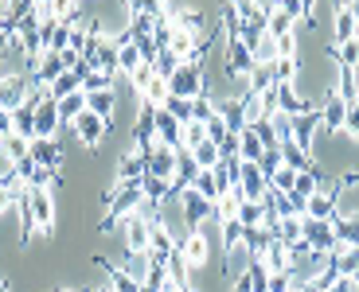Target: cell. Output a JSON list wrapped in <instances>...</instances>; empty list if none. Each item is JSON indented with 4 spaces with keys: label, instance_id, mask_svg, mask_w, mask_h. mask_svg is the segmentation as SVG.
Segmentation results:
<instances>
[{
    "label": "cell",
    "instance_id": "30",
    "mask_svg": "<svg viewBox=\"0 0 359 292\" xmlns=\"http://www.w3.org/2000/svg\"><path fill=\"white\" fill-rule=\"evenodd\" d=\"M273 74H278V86H293L297 74H301V59H278L273 62Z\"/></svg>",
    "mask_w": 359,
    "mask_h": 292
},
{
    "label": "cell",
    "instance_id": "21",
    "mask_svg": "<svg viewBox=\"0 0 359 292\" xmlns=\"http://www.w3.org/2000/svg\"><path fill=\"white\" fill-rule=\"evenodd\" d=\"M262 121H269L266 97H262V94H250V97L243 102V125H246V129H254V125H262Z\"/></svg>",
    "mask_w": 359,
    "mask_h": 292
},
{
    "label": "cell",
    "instance_id": "40",
    "mask_svg": "<svg viewBox=\"0 0 359 292\" xmlns=\"http://www.w3.org/2000/svg\"><path fill=\"white\" fill-rule=\"evenodd\" d=\"M141 288H144V292H164V288H168V273H164V261H156L153 273H149V281H144Z\"/></svg>",
    "mask_w": 359,
    "mask_h": 292
},
{
    "label": "cell",
    "instance_id": "50",
    "mask_svg": "<svg viewBox=\"0 0 359 292\" xmlns=\"http://www.w3.org/2000/svg\"><path fill=\"white\" fill-rule=\"evenodd\" d=\"M348 8H351V16H355V24H359V0H351Z\"/></svg>",
    "mask_w": 359,
    "mask_h": 292
},
{
    "label": "cell",
    "instance_id": "5",
    "mask_svg": "<svg viewBox=\"0 0 359 292\" xmlns=\"http://www.w3.org/2000/svg\"><path fill=\"white\" fill-rule=\"evenodd\" d=\"M32 94H36V78H32V74L0 82V109H4V113H16V109H24V102Z\"/></svg>",
    "mask_w": 359,
    "mask_h": 292
},
{
    "label": "cell",
    "instance_id": "45",
    "mask_svg": "<svg viewBox=\"0 0 359 292\" xmlns=\"http://www.w3.org/2000/svg\"><path fill=\"white\" fill-rule=\"evenodd\" d=\"M238 148H243V144H238V133H226V141L219 144V156H223V160H238Z\"/></svg>",
    "mask_w": 359,
    "mask_h": 292
},
{
    "label": "cell",
    "instance_id": "6",
    "mask_svg": "<svg viewBox=\"0 0 359 292\" xmlns=\"http://www.w3.org/2000/svg\"><path fill=\"white\" fill-rule=\"evenodd\" d=\"M149 234H153V222L137 218V214L121 218V246H126V253H149Z\"/></svg>",
    "mask_w": 359,
    "mask_h": 292
},
{
    "label": "cell",
    "instance_id": "38",
    "mask_svg": "<svg viewBox=\"0 0 359 292\" xmlns=\"http://www.w3.org/2000/svg\"><path fill=\"white\" fill-rule=\"evenodd\" d=\"M262 214H266V207H262V203H243V211H238L243 230H254V226H262Z\"/></svg>",
    "mask_w": 359,
    "mask_h": 292
},
{
    "label": "cell",
    "instance_id": "14",
    "mask_svg": "<svg viewBox=\"0 0 359 292\" xmlns=\"http://www.w3.org/2000/svg\"><path fill=\"white\" fill-rule=\"evenodd\" d=\"M153 265H156V257H153V253H121V261H117V269H121L126 277H133L137 284L149 281Z\"/></svg>",
    "mask_w": 359,
    "mask_h": 292
},
{
    "label": "cell",
    "instance_id": "1",
    "mask_svg": "<svg viewBox=\"0 0 359 292\" xmlns=\"http://www.w3.org/2000/svg\"><path fill=\"white\" fill-rule=\"evenodd\" d=\"M203 90H207V62H203V55L180 62V71L168 78V94L172 97H184V102H196Z\"/></svg>",
    "mask_w": 359,
    "mask_h": 292
},
{
    "label": "cell",
    "instance_id": "28",
    "mask_svg": "<svg viewBox=\"0 0 359 292\" xmlns=\"http://www.w3.org/2000/svg\"><path fill=\"white\" fill-rule=\"evenodd\" d=\"M191 156H196L199 172H211L215 164H223V156H219V144H211V141H203L196 152H191Z\"/></svg>",
    "mask_w": 359,
    "mask_h": 292
},
{
    "label": "cell",
    "instance_id": "35",
    "mask_svg": "<svg viewBox=\"0 0 359 292\" xmlns=\"http://www.w3.org/2000/svg\"><path fill=\"white\" fill-rule=\"evenodd\" d=\"M191 187H196V191L203 195L207 203H219V195H223V191H219V183H215V176H211V172H199V176H196V183H191Z\"/></svg>",
    "mask_w": 359,
    "mask_h": 292
},
{
    "label": "cell",
    "instance_id": "23",
    "mask_svg": "<svg viewBox=\"0 0 359 292\" xmlns=\"http://www.w3.org/2000/svg\"><path fill=\"white\" fill-rule=\"evenodd\" d=\"M238 144H243V148H238V160H250V164H258L262 152H266L254 129H243V133H238Z\"/></svg>",
    "mask_w": 359,
    "mask_h": 292
},
{
    "label": "cell",
    "instance_id": "32",
    "mask_svg": "<svg viewBox=\"0 0 359 292\" xmlns=\"http://www.w3.org/2000/svg\"><path fill=\"white\" fill-rule=\"evenodd\" d=\"M336 62H340V71H355L359 67V36L351 39V43L336 47Z\"/></svg>",
    "mask_w": 359,
    "mask_h": 292
},
{
    "label": "cell",
    "instance_id": "31",
    "mask_svg": "<svg viewBox=\"0 0 359 292\" xmlns=\"http://www.w3.org/2000/svg\"><path fill=\"white\" fill-rule=\"evenodd\" d=\"M266 183H269V191H278V195H289V191H293V183H297V172L281 164V168H278V172H273V176L266 179Z\"/></svg>",
    "mask_w": 359,
    "mask_h": 292
},
{
    "label": "cell",
    "instance_id": "49",
    "mask_svg": "<svg viewBox=\"0 0 359 292\" xmlns=\"http://www.w3.org/2000/svg\"><path fill=\"white\" fill-rule=\"evenodd\" d=\"M12 137V113H4V109H0V144L8 141Z\"/></svg>",
    "mask_w": 359,
    "mask_h": 292
},
{
    "label": "cell",
    "instance_id": "33",
    "mask_svg": "<svg viewBox=\"0 0 359 292\" xmlns=\"http://www.w3.org/2000/svg\"><path fill=\"white\" fill-rule=\"evenodd\" d=\"M106 273H109V277H106V284H109L114 292H141V284H137L133 277H126L117 265H106Z\"/></svg>",
    "mask_w": 359,
    "mask_h": 292
},
{
    "label": "cell",
    "instance_id": "34",
    "mask_svg": "<svg viewBox=\"0 0 359 292\" xmlns=\"http://www.w3.org/2000/svg\"><path fill=\"white\" fill-rule=\"evenodd\" d=\"M211 117H215V97H211V94H199L196 102H191V121L207 125Z\"/></svg>",
    "mask_w": 359,
    "mask_h": 292
},
{
    "label": "cell",
    "instance_id": "7",
    "mask_svg": "<svg viewBox=\"0 0 359 292\" xmlns=\"http://www.w3.org/2000/svg\"><path fill=\"white\" fill-rule=\"evenodd\" d=\"M176 199H180V207H184V214H188L191 230H196L199 222H207L211 214H215V203H207L196 187H176Z\"/></svg>",
    "mask_w": 359,
    "mask_h": 292
},
{
    "label": "cell",
    "instance_id": "24",
    "mask_svg": "<svg viewBox=\"0 0 359 292\" xmlns=\"http://www.w3.org/2000/svg\"><path fill=\"white\" fill-rule=\"evenodd\" d=\"M254 67H266V62H278V39H273V36H269V32H266V36H262L258 39V43H254Z\"/></svg>",
    "mask_w": 359,
    "mask_h": 292
},
{
    "label": "cell",
    "instance_id": "13",
    "mask_svg": "<svg viewBox=\"0 0 359 292\" xmlns=\"http://www.w3.org/2000/svg\"><path fill=\"white\" fill-rule=\"evenodd\" d=\"M250 265H254L250 249H246V246H231L223 253V277H226V284L238 281V277H246V273H250Z\"/></svg>",
    "mask_w": 359,
    "mask_h": 292
},
{
    "label": "cell",
    "instance_id": "43",
    "mask_svg": "<svg viewBox=\"0 0 359 292\" xmlns=\"http://www.w3.org/2000/svg\"><path fill=\"white\" fill-rule=\"evenodd\" d=\"M246 277H250V292H269V273L258 265V261L250 265V273H246Z\"/></svg>",
    "mask_w": 359,
    "mask_h": 292
},
{
    "label": "cell",
    "instance_id": "20",
    "mask_svg": "<svg viewBox=\"0 0 359 292\" xmlns=\"http://www.w3.org/2000/svg\"><path fill=\"white\" fill-rule=\"evenodd\" d=\"M12 137H20V141H36V109H16V113H12Z\"/></svg>",
    "mask_w": 359,
    "mask_h": 292
},
{
    "label": "cell",
    "instance_id": "17",
    "mask_svg": "<svg viewBox=\"0 0 359 292\" xmlns=\"http://www.w3.org/2000/svg\"><path fill=\"white\" fill-rule=\"evenodd\" d=\"M281 164H285V168H293L297 176H301V172H313L316 168V160H313V152H305L301 148V144H281Z\"/></svg>",
    "mask_w": 359,
    "mask_h": 292
},
{
    "label": "cell",
    "instance_id": "16",
    "mask_svg": "<svg viewBox=\"0 0 359 292\" xmlns=\"http://www.w3.org/2000/svg\"><path fill=\"white\" fill-rule=\"evenodd\" d=\"M55 109H59V125H63V129H74V121L86 113V94L79 90V94L59 97V102H55Z\"/></svg>",
    "mask_w": 359,
    "mask_h": 292
},
{
    "label": "cell",
    "instance_id": "27",
    "mask_svg": "<svg viewBox=\"0 0 359 292\" xmlns=\"http://www.w3.org/2000/svg\"><path fill=\"white\" fill-rule=\"evenodd\" d=\"M172 249H176V242H172L168 234L161 230V226H153V234H149V253H153L156 261H164V257H168Z\"/></svg>",
    "mask_w": 359,
    "mask_h": 292
},
{
    "label": "cell",
    "instance_id": "42",
    "mask_svg": "<svg viewBox=\"0 0 359 292\" xmlns=\"http://www.w3.org/2000/svg\"><path fill=\"white\" fill-rule=\"evenodd\" d=\"M4 152H8V156L20 164V160H27V156H32V144H27V141H20V137H8V141H4Z\"/></svg>",
    "mask_w": 359,
    "mask_h": 292
},
{
    "label": "cell",
    "instance_id": "25",
    "mask_svg": "<svg viewBox=\"0 0 359 292\" xmlns=\"http://www.w3.org/2000/svg\"><path fill=\"white\" fill-rule=\"evenodd\" d=\"M328 265H332L336 277H355V273H359V249H344V253L332 257Z\"/></svg>",
    "mask_w": 359,
    "mask_h": 292
},
{
    "label": "cell",
    "instance_id": "29",
    "mask_svg": "<svg viewBox=\"0 0 359 292\" xmlns=\"http://www.w3.org/2000/svg\"><path fill=\"white\" fill-rule=\"evenodd\" d=\"M153 71H156V78H164V82H168L172 74L180 71V59L168 51V47H164V51H156V59H153Z\"/></svg>",
    "mask_w": 359,
    "mask_h": 292
},
{
    "label": "cell",
    "instance_id": "3",
    "mask_svg": "<svg viewBox=\"0 0 359 292\" xmlns=\"http://www.w3.org/2000/svg\"><path fill=\"white\" fill-rule=\"evenodd\" d=\"M234 191L243 195V203H262L266 191H269L266 172H262L258 164H250V160H238V164H234Z\"/></svg>",
    "mask_w": 359,
    "mask_h": 292
},
{
    "label": "cell",
    "instance_id": "9",
    "mask_svg": "<svg viewBox=\"0 0 359 292\" xmlns=\"http://www.w3.org/2000/svg\"><path fill=\"white\" fill-rule=\"evenodd\" d=\"M71 133H74V141H79V144H86V148H98V144L106 141L109 125L102 121V117H94V113L86 109V113H82L79 121H74V129H71Z\"/></svg>",
    "mask_w": 359,
    "mask_h": 292
},
{
    "label": "cell",
    "instance_id": "19",
    "mask_svg": "<svg viewBox=\"0 0 359 292\" xmlns=\"http://www.w3.org/2000/svg\"><path fill=\"white\" fill-rule=\"evenodd\" d=\"M305 218H320V222H332L336 218V199L332 195H324V191H316L313 199L305 203Z\"/></svg>",
    "mask_w": 359,
    "mask_h": 292
},
{
    "label": "cell",
    "instance_id": "36",
    "mask_svg": "<svg viewBox=\"0 0 359 292\" xmlns=\"http://www.w3.org/2000/svg\"><path fill=\"white\" fill-rule=\"evenodd\" d=\"M269 129H273V137H278V144H289V141H293V117H285V113H273V117H269Z\"/></svg>",
    "mask_w": 359,
    "mask_h": 292
},
{
    "label": "cell",
    "instance_id": "41",
    "mask_svg": "<svg viewBox=\"0 0 359 292\" xmlns=\"http://www.w3.org/2000/svg\"><path fill=\"white\" fill-rule=\"evenodd\" d=\"M203 129H207V141H211V144H223V141H226V133H231V129H226V121H223L219 113L211 117V121H207Z\"/></svg>",
    "mask_w": 359,
    "mask_h": 292
},
{
    "label": "cell",
    "instance_id": "10",
    "mask_svg": "<svg viewBox=\"0 0 359 292\" xmlns=\"http://www.w3.org/2000/svg\"><path fill=\"white\" fill-rule=\"evenodd\" d=\"M176 249H180V257L188 261L191 273H203V269L211 265V242L199 238V234H191V238L184 242V246H176Z\"/></svg>",
    "mask_w": 359,
    "mask_h": 292
},
{
    "label": "cell",
    "instance_id": "2",
    "mask_svg": "<svg viewBox=\"0 0 359 292\" xmlns=\"http://www.w3.org/2000/svg\"><path fill=\"white\" fill-rule=\"evenodd\" d=\"M156 226H161L164 234H168L176 246H184V242L191 238V222L188 214H184V207H180L176 191L168 195V199H161V211H156Z\"/></svg>",
    "mask_w": 359,
    "mask_h": 292
},
{
    "label": "cell",
    "instance_id": "51",
    "mask_svg": "<svg viewBox=\"0 0 359 292\" xmlns=\"http://www.w3.org/2000/svg\"><path fill=\"white\" fill-rule=\"evenodd\" d=\"M55 292H82V288H55Z\"/></svg>",
    "mask_w": 359,
    "mask_h": 292
},
{
    "label": "cell",
    "instance_id": "44",
    "mask_svg": "<svg viewBox=\"0 0 359 292\" xmlns=\"http://www.w3.org/2000/svg\"><path fill=\"white\" fill-rule=\"evenodd\" d=\"M344 133H348L351 141H359V102H351V106H348V117H344Z\"/></svg>",
    "mask_w": 359,
    "mask_h": 292
},
{
    "label": "cell",
    "instance_id": "46",
    "mask_svg": "<svg viewBox=\"0 0 359 292\" xmlns=\"http://www.w3.org/2000/svg\"><path fill=\"white\" fill-rule=\"evenodd\" d=\"M12 176H16V160H12L8 152H4V144H0V183L12 179Z\"/></svg>",
    "mask_w": 359,
    "mask_h": 292
},
{
    "label": "cell",
    "instance_id": "39",
    "mask_svg": "<svg viewBox=\"0 0 359 292\" xmlns=\"http://www.w3.org/2000/svg\"><path fill=\"white\" fill-rule=\"evenodd\" d=\"M278 59H301V36L289 32V36L278 39Z\"/></svg>",
    "mask_w": 359,
    "mask_h": 292
},
{
    "label": "cell",
    "instance_id": "8",
    "mask_svg": "<svg viewBox=\"0 0 359 292\" xmlns=\"http://www.w3.org/2000/svg\"><path fill=\"white\" fill-rule=\"evenodd\" d=\"M32 160H36L39 172H51V176H59V172H63L67 152H63V144H59V141H32Z\"/></svg>",
    "mask_w": 359,
    "mask_h": 292
},
{
    "label": "cell",
    "instance_id": "4",
    "mask_svg": "<svg viewBox=\"0 0 359 292\" xmlns=\"http://www.w3.org/2000/svg\"><path fill=\"white\" fill-rule=\"evenodd\" d=\"M144 176L176 183V148H168V144H161V141H156L153 148H144Z\"/></svg>",
    "mask_w": 359,
    "mask_h": 292
},
{
    "label": "cell",
    "instance_id": "47",
    "mask_svg": "<svg viewBox=\"0 0 359 292\" xmlns=\"http://www.w3.org/2000/svg\"><path fill=\"white\" fill-rule=\"evenodd\" d=\"M269 292H293V277H289V273H273V277H269Z\"/></svg>",
    "mask_w": 359,
    "mask_h": 292
},
{
    "label": "cell",
    "instance_id": "12",
    "mask_svg": "<svg viewBox=\"0 0 359 292\" xmlns=\"http://www.w3.org/2000/svg\"><path fill=\"white\" fill-rule=\"evenodd\" d=\"M316 137H320V109H313V113H305V117H293V144L313 152Z\"/></svg>",
    "mask_w": 359,
    "mask_h": 292
},
{
    "label": "cell",
    "instance_id": "11",
    "mask_svg": "<svg viewBox=\"0 0 359 292\" xmlns=\"http://www.w3.org/2000/svg\"><path fill=\"white\" fill-rule=\"evenodd\" d=\"M355 32H359V24H355V16H351V8H348V4H340V8H336V16H332V24H328V39H332V47L351 43V39H355Z\"/></svg>",
    "mask_w": 359,
    "mask_h": 292
},
{
    "label": "cell",
    "instance_id": "15",
    "mask_svg": "<svg viewBox=\"0 0 359 292\" xmlns=\"http://www.w3.org/2000/svg\"><path fill=\"white\" fill-rule=\"evenodd\" d=\"M344 117H348V102L332 94L320 106V129H324V133H344Z\"/></svg>",
    "mask_w": 359,
    "mask_h": 292
},
{
    "label": "cell",
    "instance_id": "18",
    "mask_svg": "<svg viewBox=\"0 0 359 292\" xmlns=\"http://www.w3.org/2000/svg\"><path fill=\"white\" fill-rule=\"evenodd\" d=\"M258 265L266 269L269 277H273V273H289V246H281V242H273V246H269L266 253L258 257Z\"/></svg>",
    "mask_w": 359,
    "mask_h": 292
},
{
    "label": "cell",
    "instance_id": "26",
    "mask_svg": "<svg viewBox=\"0 0 359 292\" xmlns=\"http://www.w3.org/2000/svg\"><path fill=\"white\" fill-rule=\"evenodd\" d=\"M207 141V129L199 121H188L184 129H180V148H188V152H196L199 144Z\"/></svg>",
    "mask_w": 359,
    "mask_h": 292
},
{
    "label": "cell",
    "instance_id": "22",
    "mask_svg": "<svg viewBox=\"0 0 359 292\" xmlns=\"http://www.w3.org/2000/svg\"><path fill=\"white\" fill-rule=\"evenodd\" d=\"M238 211H243V195H238V191H226V195H219V203H215V218H219V222H231V218H238Z\"/></svg>",
    "mask_w": 359,
    "mask_h": 292
},
{
    "label": "cell",
    "instance_id": "37",
    "mask_svg": "<svg viewBox=\"0 0 359 292\" xmlns=\"http://www.w3.org/2000/svg\"><path fill=\"white\" fill-rule=\"evenodd\" d=\"M161 109H164V113H172L180 125H188V121H191V102H184V97H168Z\"/></svg>",
    "mask_w": 359,
    "mask_h": 292
},
{
    "label": "cell",
    "instance_id": "48",
    "mask_svg": "<svg viewBox=\"0 0 359 292\" xmlns=\"http://www.w3.org/2000/svg\"><path fill=\"white\" fill-rule=\"evenodd\" d=\"M12 211H16V199L8 195V187L0 183V218H4V214H12Z\"/></svg>",
    "mask_w": 359,
    "mask_h": 292
}]
</instances>
